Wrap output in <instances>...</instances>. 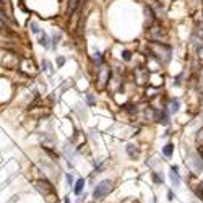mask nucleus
I'll return each instance as SVG.
<instances>
[{
    "mask_svg": "<svg viewBox=\"0 0 203 203\" xmlns=\"http://www.w3.org/2000/svg\"><path fill=\"white\" fill-rule=\"evenodd\" d=\"M150 49H151V52H153L161 62H164V64H167V62L171 60L172 50H171V47H169V46H166V44L156 42V44H151Z\"/></svg>",
    "mask_w": 203,
    "mask_h": 203,
    "instance_id": "1",
    "label": "nucleus"
},
{
    "mask_svg": "<svg viewBox=\"0 0 203 203\" xmlns=\"http://www.w3.org/2000/svg\"><path fill=\"white\" fill-rule=\"evenodd\" d=\"M153 177H154V180H156V182H161V184H162V177H159L158 174H153Z\"/></svg>",
    "mask_w": 203,
    "mask_h": 203,
    "instance_id": "25",
    "label": "nucleus"
},
{
    "mask_svg": "<svg viewBox=\"0 0 203 203\" xmlns=\"http://www.w3.org/2000/svg\"><path fill=\"white\" fill-rule=\"evenodd\" d=\"M190 162L193 164V169L197 172H201L203 171V158L200 154H192L190 156Z\"/></svg>",
    "mask_w": 203,
    "mask_h": 203,
    "instance_id": "6",
    "label": "nucleus"
},
{
    "mask_svg": "<svg viewBox=\"0 0 203 203\" xmlns=\"http://www.w3.org/2000/svg\"><path fill=\"white\" fill-rule=\"evenodd\" d=\"M64 64H65V59H64V57H59V59H57V65H59V67H62Z\"/></svg>",
    "mask_w": 203,
    "mask_h": 203,
    "instance_id": "24",
    "label": "nucleus"
},
{
    "mask_svg": "<svg viewBox=\"0 0 203 203\" xmlns=\"http://www.w3.org/2000/svg\"><path fill=\"white\" fill-rule=\"evenodd\" d=\"M150 37L151 39H154V41H161V39H164L166 34H164V31L161 29V28H158V26H151L150 28Z\"/></svg>",
    "mask_w": 203,
    "mask_h": 203,
    "instance_id": "5",
    "label": "nucleus"
},
{
    "mask_svg": "<svg viewBox=\"0 0 203 203\" xmlns=\"http://www.w3.org/2000/svg\"><path fill=\"white\" fill-rule=\"evenodd\" d=\"M93 59H94V62H98V64H101V62H103V54H101V52H94Z\"/></svg>",
    "mask_w": 203,
    "mask_h": 203,
    "instance_id": "18",
    "label": "nucleus"
},
{
    "mask_svg": "<svg viewBox=\"0 0 203 203\" xmlns=\"http://www.w3.org/2000/svg\"><path fill=\"white\" fill-rule=\"evenodd\" d=\"M67 182H68V184H70V185H72V184H73V177H72V176H70V174H68V176H67Z\"/></svg>",
    "mask_w": 203,
    "mask_h": 203,
    "instance_id": "26",
    "label": "nucleus"
},
{
    "mask_svg": "<svg viewBox=\"0 0 203 203\" xmlns=\"http://www.w3.org/2000/svg\"><path fill=\"white\" fill-rule=\"evenodd\" d=\"M179 167L177 166H172L171 167V174H169V177H171V182H172V185L174 187H180V177H179Z\"/></svg>",
    "mask_w": 203,
    "mask_h": 203,
    "instance_id": "7",
    "label": "nucleus"
},
{
    "mask_svg": "<svg viewBox=\"0 0 203 203\" xmlns=\"http://www.w3.org/2000/svg\"><path fill=\"white\" fill-rule=\"evenodd\" d=\"M2 65H5L7 68H15L18 65V57L12 52H5L2 57Z\"/></svg>",
    "mask_w": 203,
    "mask_h": 203,
    "instance_id": "3",
    "label": "nucleus"
},
{
    "mask_svg": "<svg viewBox=\"0 0 203 203\" xmlns=\"http://www.w3.org/2000/svg\"><path fill=\"white\" fill-rule=\"evenodd\" d=\"M2 2H3V3H5V2H7V0H2Z\"/></svg>",
    "mask_w": 203,
    "mask_h": 203,
    "instance_id": "31",
    "label": "nucleus"
},
{
    "mask_svg": "<svg viewBox=\"0 0 203 203\" xmlns=\"http://www.w3.org/2000/svg\"><path fill=\"white\" fill-rule=\"evenodd\" d=\"M122 57H123V60H130V59H132V54L128 52V50H123V52H122Z\"/></svg>",
    "mask_w": 203,
    "mask_h": 203,
    "instance_id": "21",
    "label": "nucleus"
},
{
    "mask_svg": "<svg viewBox=\"0 0 203 203\" xmlns=\"http://www.w3.org/2000/svg\"><path fill=\"white\" fill-rule=\"evenodd\" d=\"M179 106H180L179 99H172L171 101V104H169V111H171V114H176V112L179 111Z\"/></svg>",
    "mask_w": 203,
    "mask_h": 203,
    "instance_id": "9",
    "label": "nucleus"
},
{
    "mask_svg": "<svg viewBox=\"0 0 203 203\" xmlns=\"http://www.w3.org/2000/svg\"><path fill=\"white\" fill-rule=\"evenodd\" d=\"M111 189H112V182L109 179H106V180H103V182H99L98 185H96V189L93 192V197L96 200H101V198H104V197L109 193Z\"/></svg>",
    "mask_w": 203,
    "mask_h": 203,
    "instance_id": "2",
    "label": "nucleus"
},
{
    "mask_svg": "<svg viewBox=\"0 0 203 203\" xmlns=\"http://www.w3.org/2000/svg\"><path fill=\"white\" fill-rule=\"evenodd\" d=\"M127 153L130 154V156H137L138 154V150L135 148V145H128L127 146Z\"/></svg>",
    "mask_w": 203,
    "mask_h": 203,
    "instance_id": "13",
    "label": "nucleus"
},
{
    "mask_svg": "<svg viewBox=\"0 0 203 203\" xmlns=\"http://www.w3.org/2000/svg\"><path fill=\"white\" fill-rule=\"evenodd\" d=\"M86 101H88L89 104H94V103H96V99H94L93 94H86Z\"/></svg>",
    "mask_w": 203,
    "mask_h": 203,
    "instance_id": "23",
    "label": "nucleus"
},
{
    "mask_svg": "<svg viewBox=\"0 0 203 203\" xmlns=\"http://www.w3.org/2000/svg\"><path fill=\"white\" fill-rule=\"evenodd\" d=\"M83 189H84V180H83V179H78V180H76V184H75V193H76V195H80Z\"/></svg>",
    "mask_w": 203,
    "mask_h": 203,
    "instance_id": "11",
    "label": "nucleus"
},
{
    "mask_svg": "<svg viewBox=\"0 0 203 203\" xmlns=\"http://www.w3.org/2000/svg\"><path fill=\"white\" fill-rule=\"evenodd\" d=\"M0 10H5V3L2 2V0H0Z\"/></svg>",
    "mask_w": 203,
    "mask_h": 203,
    "instance_id": "27",
    "label": "nucleus"
},
{
    "mask_svg": "<svg viewBox=\"0 0 203 203\" xmlns=\"http://www.w3.org/2000/svg\"><path fill=\"white\" fill-rule=\"evenodd\" d=\"M162 153H164V156H171L172 154V145H166L164 148H162Z\"/></svg>",
    "mask_w": 203,
    "mask_h": 203,
    "instance_id": "15",
    "label": "nucleus"
},
{
    "mask_svg": "<svg viewBox=\"0 0 203 203\" xmlns=\"http://www.w3.org/2000/svg\"><path fill=\"white\" fill-rule=\"evenodd\" d=\"M36 189L41 192V193H44V195H46V193H54V187L47 182V180H37V182H36Z\"/></svg>",
    "mask_w": 203,
    "mask_h": 203,
    "instance_id": "4",
    "label": "nucleus"
},
{
    "mask_svg": "<svg viewBox=\"0 0 203 203\" xmlns=\"http://www.w3.org/2000/svg\"><path fill=\"white\" fill-rule=\"evenodd\" d=\"M201 158H203V145H201Z\"/></svg>",
    "mask_w": 203,
    "mask_h": 203,
    "instance_id": "29",
    "label": "nucleus"
},
{
    "mask_svg": "<svg viewBox=\"0 0 203 203\" xmlns=\"http://www.w3.org/2000/svg\"><path fill=\"white\" fill-rule=\"evenodd\" d=\"M201 106H203V94H201Z\"/></svg>",
    "mask_w": 203,
    "mask_h": 203,
    "instance_id": "30",
    "label": "nucleus"
},
{
    "mask_svg": "<svg viewBox=\"0 0 203 203\" xmlns=\"http://www.w3.org/2000/svg\"><path fill=\"white\" fill-rule=\"evenodd\" d=\"M98 76H99V86H104V83L109 80V68H104V67H101Z\"/></svg>",
    "mask_w": 203,
    "mask_h": 203,
    "instance_id": "8",
    "label": "nucleus"
},
{
    "mask_svg": "<svg viewBox=\"0 0 203 203\" xmlns=\"http://www.w3.org/2000/svg\"><path fill=\"white\" fill-rule=\"evenodd\" d=\"M76 7H78V0H70V2H68V8H67V15L70 16L76 10Z\"/></svg>",
    "mask_w": 203,
    "mask_h": 203,
    "instance_id": "10",
    "label": "nucleus"
},
{
    "mask_svg": "<svg viewBox=\"0 0 203 203\" xmlns=\"http://www.w3.org/2000/svg\"><path fill=\"white\" fill-rule=\"evenodd\" d=\"M29 28H31V31H33V33H39V26H37V23H29Z\"/></svg>",
    "mask_w": 203,
    "mask_h": 203,
    "instance_id": "22",
    "label": "nucleus"
},
{
    "mask_svg": "<svg viewBox=\"0 0 203 203\" xmlns=\"http://www.w3.org/2000/svg\"><path fill=\"white\" fill-rule=\"evenodd\" d=\"M0 20H2V21H5V23H8V21H10V18H8V16L3 13V10H0Z\"/></svg>",
    "mask_w": 203,
    "mask_h": 203,
    "instance_id": "20",
    "label": "nucleus"
},
{
    "mask_svg": "<svg viewBox=\"0 0 203 203\" xmlns=\"http://www.w3.org/2000/svg\"><path fill=\"white\" fill-rule=\"evenodd\" d=\"M197 54H198V57L203 60V41L197 42Z\"/></svg>",
    "mask_w": 203,
    "mask_h": 203,
    "instance_id": "14",
    "label": "nucleus"
},
{
    "mask_svg": "<svg viewBox=\"0 0 203 203\" xmlns=\"http://www.w3.org/2000/svg\"><path fill=\"white\" fill-rule=\"evenodd\" d=\"M197 143L198 145H203V127L197 132Z\"/></svg>",
    "mask_w": 203,
    "mask_h": 203,
    "instance_id": "16",
    "label": "nucleus"
},
{
    "mask_svg": "<svg viewBox=\"0 0 203 203\" xmlns=\"http://www.w3.org/2000/svg\"><path fill=\"white\" fill-rule=\"evenodd\" d=\"M42 68L46 70V72H49V73H52V68H50V64H49L47 60H44V62H42Z\"/></svg>",
    "mask_w": 203,
    "mask_h": 203,
    "instance_id": "19",
    "label": "nucleus"
},
{
    "mask_svg": "<svg viewBox=\"0 0 203 203\" xmlns=\"http://www.w3.org/2000/svg\"><path fill=\"white\" fill-rule=\"evenodd\" d=\"M23 64H28V67H21V68H23L26 73H31V75H33V73L36 72V70H34V68H36L34 64H31V65H29V60H23Z\"/></svg>",
    "mask_w": 203,
    "mask_h": 203,
    "instance_id": "12",
    "label": "nucleus"
},
{
    "mask_svg": "<svg viewBox=\"0 0 203 203\" xmlns=\"http://www.w3.org/2000/svg\"><path fill=\"white\" fill-rule=\"evenodd\" d=\"M39 42H41L44 47H49V37H47L46 34H42V36H41V39H39Z\"/></svg>",
    "mask_w": 203,
    "mask_h": 203,
    "instance_id": "17",
    "label": "nucleus"
},
{
    "mask_svg": "<svg viewBox=\"0 0 203 203\" xmlns=\"http://www.w3.org/2000/svg\"><path fill=\"white\" fill-rule=\"evenodd\" d=\"M65 203H70V198H68V197H67V198H65Z\"/></svg>",
    "mask_w": 203,
    "mask_h": 203,
    "instance_id": "28",
    "label": "nucleus"
}]
</instances>
